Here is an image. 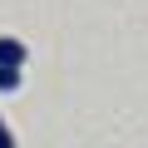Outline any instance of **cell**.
Returning <instances> with one entry per match:
<instances>
[{"label": "cell", "instance_id": "1", "mask_svg": "<svg viewBox=\"0 0 148 148\" xmlns=\"http://www.w3.org/2000/svg\"><path fill=\"white\" fill-rule=\"evenodd\" d=\"M25 59H30V49H25L15 35H0V64H10V69H25Z\"/></svg>", "mask_w": 148, "mask_h": 148}, {"label": "cell", "instance_id": "2", "mask_svg": "<svg viewBox=\"0 0 148 148\" xmlns=\"http://www.w3.org/2000/svg\"><path fill=\"white\" fill-rule=\"evenodd\" d=\"M15 89H20V69L0 64V94H15Z\"/></svg>", "mask_w": 148, "mask_h": 148}, {"label": "cell", "instance_id": "3", "mask_svg": "<svg viewBox=\"0 0 148 148\" xmlns=\"http://www.w3.org/2000/svg\"><path fill=\"white\" fill-rule=\"evenodd\" d=\"M0 148H15V133H10V123L0 119Z\"/></svg>", "mask_w": 148, "mask_h": 148}]
</instances>
